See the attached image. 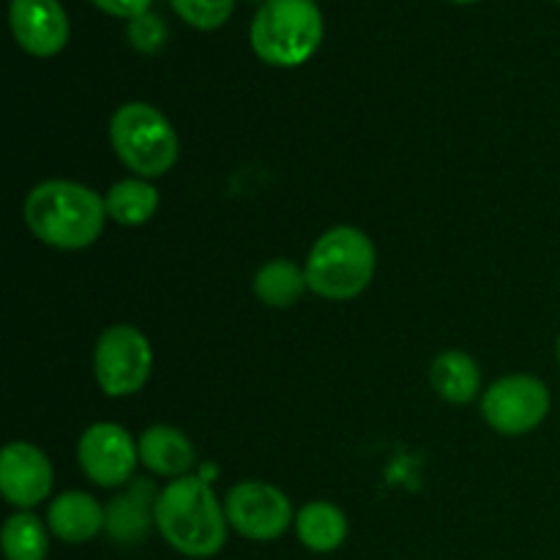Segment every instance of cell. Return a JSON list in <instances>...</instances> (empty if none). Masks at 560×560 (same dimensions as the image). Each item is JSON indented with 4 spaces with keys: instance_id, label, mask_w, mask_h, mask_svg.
<instances>
[{
    "instance_id": "obj_1",
    "label": "cell",
    "mask_w": 560,
    "mask_h": 560,
    "mask_svg": "<svg viewBox=\"0 0 560 560\" xmlns=\"http://www.w3.org/2000/svg\"><path fill=\"white\" fill-rule=\"evenodd\" d=\"M27 230L42 244L60 252H80L102 238L107 202L96 189L77 180L49 178L33 186L22 206Z\"/></svg>"
},
{
    "instance_id": "obj_2",
    "label": "cell",
    "mask_w": 560,
    "mask_h": 560,
    "mask_svg": "<svg viewBox=\"0 0 560 560\" xmlns=\"http://www.w3.org/2000/svg\"><path fill=\"white\" fill-rule=\"evenodd\" d=\"M156 530L186 558H213L228 545V514L202 476L173 479L156 501Z\"/></svg>"
},
{
    "instance_id": "obj_3",
    "label": "cell",
    "mask_w": 560,
    "mask_h": 560,
    "mask_svg": "<svg viewBox=\"0 0 560 560\" xmlns=\"http://www.w3.org/2000/svg\"><path fill=\"white\" fill-rule=\"evenodd\" d=\"M304 268L312 293L328 301H350L375 279L377 252L364 230L339 224L315 241Z\"/></svg>"
},
{
    "instance_id": "obj_4",
    "label": "cell",
    "mask_w": 560,
    "mask_h": 560,
    "mask_svg": "<svg viewBox=\"0 0 560 560\" xmlns=\"http://www.w3.org/2000/svg\"><path fill=\"white\" fill-rule=\"evenodd\" d=\"M323 33V11L315 0H266L255 11L249 42L262 63L295 69L317 52Z\"/></svg>"
},
{
    "instance_id": "obj_5",
    "label": "cell",
    "mask_w": 560,
    "mask_h": 560,
    "mask_svg": "<svg viewBox=\"0 0 560 560\" xmlns=\"http://www.w3.org/2000/svg\"><path fill=\"white\" fill-rule=\"evenodd\" d=\"M109 145L137 178H162L180 156V140L167 115L148 102H126L109 118Z\"/></svg>"
},
{
    "instance_id": "obj_6",
    "label": "cell",
    "mask_w": 560,
    "mask_h": 560,
    "mask_svg": "<svg viewBox=\"0 0 560 560\" xmlns=\"http://www.w3.org/2000/svg\"><path fill=\"white\" fill-rule=\"evenodd\" d=\"M153 370V348L129 323L104 328L93 350V375L107 397L120 399L142 392Z\"/></svg>"
},
{
    "instance_id": "obj_7",
    "label": "cell",
    "mask_w": 560,
    "mask_h": 560,
    "mask_svg": "<svg viewBox=\"0 0 560 560\" xmlns=\"http://www.w3.org/2000/svg\"><path fill=\"white\" fill-rule=\"evenodd\" d=\"M552 397L534 375H506L492 383L481 397V416L506 438H520L545 424Z\"/></svg>"
},
{
    "instance_id": "obj_8",
    "label": "cell",
    "mask_w": 560,
    "mask_h": 560,
    "mask_svg": "<svg viewBox=\"0 0 560 560\" xmlns=\"http://www.w3.org/2000/svg\"><path fill=\"white\" fill-rule=\"evenodd\" d=\"M222 503L230 528L249 541H277L295 523L290 498L268 481H241Z\"/></svg>"
},
{
    "instance_id": "obj_9",
    "label": "cell",
    "mask_w": 560,
    "mask_h": 560,
    "mask_svg": "<svg viewBox=\"0 0 560 560\" xmlns=\"http://www.w3.org/2000/svg\"><path fill=\"white\" fill-rule=\"evenodd\" d=\"M77 459H80L82 474L93 485L104 487V490H118L135 479L140 448L120 424L98 421L82 432L80 443H77Z\"/></svg>"
},
{
    "instance_id": "obj_10",
    "label": "cell",
    "mask_w": 560,
    "mask_h": 560,
    "mask_svg": "<svg viewBox=\"0 0 560 560\" xmlns=\"http://www.w3.org/2000/svg\"><path fill=\"white\" fill-rule=\"evenodd\" d=\"M52 463L38 446L14 441L0 454V492L20 512H31L52 492Z\"/></svg>"
},
{
    "instance_id": "obj_11",
    "label": "cell",
    "mask_w": 560,
    "mask_h": 560,
    "mask_svg": "<svg viewBox=\"0 0 560 560\" xmlns=\"http://www.w3.org/2000/svg\"><path fill=\"white\" fill-rule=\"evenodd\" d=\"M9 25L14 42L33 58H55L69 44V14L60 0H11Z\"/></svg>"
},
{
    "instance_id": "obj_12",
    "label": "cell",
    "mask_w": 560,
    "mask_h": 560,
    "mask_svg": "<svg viewBox=\"0 0 560 560\" xmlns=\"http://www.w3.org/2000/svg\"><path fill=\"white\" fill-rule=\"evenodd\" d=\"M156 485L151 479H131L107 506V536L118 545H140L156 525Z\"/></svg>"
},
{
    "instance_id": "obj_13",
    "label": "cell",
    "mask_w": 560,
    "mask_h": 560,
    "mask_svg": "<svg viewBox=\"0 0 560 560\" xmlns=\"http://www.w3.org/2000/svg\"><path fill=\"white\" fill-rule=\"evenodd\" d=\"M49 534L66 545H85L107 528V506L88 492H63L47 509Z\"/></svg>"
},
{
    "instance_id": "obj_14",
    "label": "cell",
    "mask_w": 560,
    "mask_h": 560,
    "mask_svg": "<svg viewBox=\"0 0 560 560\" xmlns=\"http://www.w3.org/2000/svg\"><path fill=\"white\" fill-rule=\"evenodd\" d=\"M140 448V463L151 474L164 476V479H184L191 476L197 465V448L189 438L170 424H153L137 438Z\"/></svg>"
},
{
    "instance_id": "obj_15",
    "label": "cell",
    "mask_w": 560,
    "mask_h": 560,
    "mask_svg": "<svg viewBox=\"0 0 560 560\" xmlns=\"http://www.w3.org/2000/svg\"><path fill=\"white\" fill-rule=\"evenodd\" d=\"M430 383L446 402L470 405L481 394V370L474 355L463 350H443L432 361Z\"/></svg>"
},
{
    "instance_id": "obj_16",
    "label": "cell",
    "mask_w": 560,
    "mask_h": 560,
    "mask_svg": "<svg viewBox=\"0 0 560 560\" xmlns=\"http://www.w3.org/2000/svg\"><path fill=\"white\" fill-rule=\"evenodd\" d=\"M299 541L312 552H337L348 539V517L339 506L328 501H312L295 514Z\"/></svg>"
},
{
    "instance_id": "obj_17",
    "label": "cell",
    "mask_w": 560,
    "mask_h": 560,
    "mask_svg": "<svg viewBox=\"0 0 560 560\" xmlns=\"http://www.w3.org/2000/svg\"><path fill=\"white\" fill-rule=\"evenodd\" d=\"M306 288H310L306 268H301L293 260H284V257L268 260L266 266L257 268L255 279H252V290H255L257 301L271 306V310H290L293 304H299Z\"/></svg>"
},
{
    "instance_id": "obj_18",
    "label": "cell",
    "mask_w": 560,
    "mask_h": 560,
    "mask_svg": "<svg viewBox=\"0 0 560 560\" xmlns=\"http://www.w3.org/2000/svg\"><path fill=\"white\" fill-rule=\"evenodd\" d=\"M107 217L124 228H140L159 211V189L148 178H124L104 195Z\"/></svg>"
},
{
    "instance_id": "obj_19",
    "label": "cell",
    "mask_w": 560,
    "mask_h": 560,
    "mask_svg": "<svg viewBox=\"0 0 560 560\" xmlns=\"http://www.w3.org/2000/svg\"><path fill=\"white\" fill-rule=\"evenodd\" d=\"M5 560H44L49 552V525L31 512L11 514L0 534Z\"/></svg>"
},
{
    "instance_id": "obj_20",
    "label": "cell",
    "mask_w": 560,
    "mask_h": 560,
    "mask_svg": "<svg viewBox=\"0 0 560 560\" xmlns=\"http://www.w3.org/2000/svg\"><path fill=\"white\" fill-rule=\"evenodd\" d=\"M186 25L197 31H217L230 20L235 0H170Z\"/></svg>"
},
{
    "instance_id": "obj_21",
    "label": "cell",
    "mask_w": 560,
    "mask_h": 560,
    "mask_svg": "<svg viewBox=\"0 0 560 560\" xmlns=\"http://www.w3.org/2000/svg\"><path fill=\"white\" fill-rule=\"evenodd\" d=\"M167 22L159 14L148 11V14L137 16V20L129 22V31H126V38H129L131 47L142 55H159L167 44Z\"/></svg>"
},
{
    "instance_id": "obj_22",
    "label": "cell",
    "mask_w": 560,
    "mask_h": 560,
    "mask_svg": "<svg viewBox=\"0 0 560 560\" xmlns=\"http://www.w3.org/2000/svg\"><path fill=\"white\" fill-rule=\"evenodd\" d=\"M93 5L102 9L104 14L120 16V20L129 22L151 11V0H93Z\"/></svg>"
},
{
    "instance_id": "obj_23",
    "label": "cell",
    "mask_w": 560,
    "mask_h": 560,
    "mask_svg": "<svg viewBox=\"0 0 560 560\" xmlns=\"http://www.w3.org/2000/svg\"><path fill=\"white\" fill-rule=\"evenodd\" d=\"M454 3H479V0H454Z\"/></svg>"
},
{
    "instance_id": "obj_24",
    "label": "cell",
    "mask_w": 560,
    "mask_h": 560,
    "mask_svg": "<svg viewBox=\"0 0 560 560\" xmlns=\"http://www.w3.org/2000/svg\"><path fill=\"white\" fill-rule=\"evenodd\" d=\"M556 353H558V364H560V337H558V348H556Z\"/></svg>"
},
{
    "instance_id": "obj_25",
    "label": "cell",
    "mask_w": 560,
    "mask_h": 560,
    "mask_svg": "<svg viewBox=\"0 0 560 560\" xmlns=\"http://www.w3.org/2000/svg\"><path fill=\"white\" fill-rule=\"evenodd\" d=\"M252 3H260L262 5V3H266V0H252Z\"/></svg>"
},
{
    "instance_id": "obj_26",
    "label": "cell",
    "mask_w": 560,
    "mask_h": 560,
    "mask_svg": "<svg viewBox=\"0 0 560 560\" xmlns=\"http://www.w3.org/2000/svg\"><path fill=\"white\" fill-rule=\"evenodd\" d=\"M558 3H560V0H558Z\"/></svg>"
}]
</instances>
